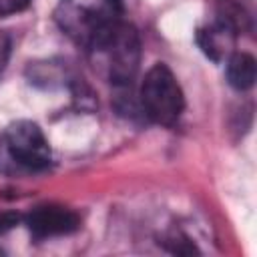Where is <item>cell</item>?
<instances>
[{"instance_id": "1", "label": "cell", "mask_w": 257, "mask_h": 257, "mask_svg": "<svg viewBox=\"0 0 257 257\" xmlns=\"http://www.w3.org/2000/svg\"><path fill=\"white\" fill-rule=\"evenodd\" d=\"M94 68L116 88L131 86L141 64V38L133 24L118 22L90 48Z\"/></svg>"}, {"instance_id": "2", "label": "cell", "mask_w": 257, "mask_h": 257, "mask_svg": "<svg viewBox=\"0 0 257 257\" xmlns=\"http://www.w3.org/2000/svg\"><path fill=\"white\" fill-rule=\"evenodd\" d=\"M120 0H60L54 10L58 28L86 50L120 22Z\"/></svg>"}, {"instance_id": "3", "label": "cell", "mask_w": 257, "mask_h": 257, "mask_svg": "<svg viewBox=\"0 0 257 257\" xmlns=\"http://www.w3.org/2000/svg\"><path fill=\"white\" fill-rule=\"evenodd\" d=\"M139 100H141L143 114L149 120L163 124V126L175 124L185 106L183 90L175 74L171 72V68L163 62L147 70L141 82Z\"/></svg>"}, {"instance_id": "4", "label": "cell", "mask_w": 257, "mask_h": 257, "mask_svg": "<svg viewBox=\"0 0 257 257\" xmlns=\"http://www.w3.org/2000/svg\"><path fill=\"white\" fill-rule=\"evenodd\" d=\"M4 145L10 159L28 171H42L50 165L52 153L42 128L32 120H16L6 128Z\"/></svg>"}, {"instance_id": "5", "label": "cell", "mask_w": 257, "mask_h": 257, "mask_svg": "<svg viewBox=\"0 0 257 257\" xmlns=\"http://www.w3.org/2000/svg\"><path fill=\"white\" fill-rule=\"evenodd\" d=\"M28 229L36 239H46V237H58V235H68L74 233L80 227V219L74 211L58 205H44L34 209L28 219Z\"/></svg>"}, {"instance_id": "6", "label": "cell", "mask_w": 257, "mask_h": 257, "mask_svg": "<svg viewBox=\"0 0 257 257\" xmlns=\"http://www.w3.org/2000/svg\"><path fill=\"white\" fill-rule=\"evenodd\" d=\"M235 38H237V32L219 20H215L211 26L197 30V44L201 46L205 56H209L215 62H219L221 58L233 52Z\"/></svg>"}, {"instance_id": "7", "label": "cell", "mask_w": 257, "mask_h": 257, "mask_svg": "<svg viewBox=\"0 0 257 257\" xmlns=\"http://www.w3.org/2000/svg\"><path fill=\"white\" fill-rule=\"evenodd\" d=\"M227 82L231 88L243 92L249 90L255 84V74H257V64L255 58L249 52H231L227 56Z\"/></svg>"}, {"instance_id": "8", "label": "cell", "mask_w": 257, "mask_h": 257, "mask_svg": "<svg viewBox=\"0 0 257 257\" xmlns=\"http://www.w3.org/2000/svg\"><path fill=\"white\" fill-rule=\"evenodd\" d=\"M8 58H10V36L0 30V74L6 68Z\"/></svg>"}, {"instance_id": "9", "label": "cell", "mask_w": 257, "mask_h": 257, "mask_svg": "<svg viewBox=\"0 0 257 257\" xmlns=\"http://www.w3.org/2000/svg\"><path fill=\"white\" fill-rule=\"evenodd\" d=\"M30 0H0V14H12L26 8Z\"/></svg>"}, {"instance_id": "10", "label": "cell", "mask_w": 257, "mask_h": 257, "mask_svg": "<svg viewBox=\"0 0 257 257\" xmlns=\"http://www.w3.org/2000/svg\"><path fill=\"white\" fill-rule=\"evenodd\" d=\"M20 221V215L16 213H0V235L10 231L12 227H16Z\"/></svg>"}, {"instance_id": "11", "label": "cell", "mask_w": 257, "mask_h": 257, "mask_svg": "<svg viewBox=\"0 0 257 257\" xmlns=\"http://www.w3.org/2000/svg\"><path fill=\"white\" fill-rule=\"evenodd\" d=\"M0 253H2V249H0Z\"/></svg>"}]
</instances>
